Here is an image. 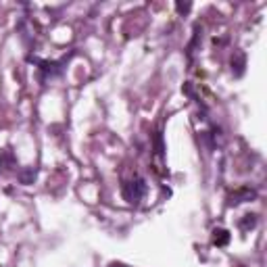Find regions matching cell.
Segmentation results:
<instances>
[{
    "instance_id": "cell-1",
    "label": "cell",
    "mask_w": 267,
    "mask_h": 267,
    "mask_svg": "<svg viewBox=\"0 0 267 267\" xmlns=\"http://www.w3.org/2000/svg\"><path fill=\"white\" fill-rule=\"evenodd\" d=\"M121 192H123V199H126L130 204H138L146 194V180L140 175L132 177L130 182H123Z\"/></svg>"
},
{
    "instance_id": "cell-2",
    "label": "cell",
    "mask_w": 267,
    "mask_h": 267,
    "mask_svg": "<svg viewBox=\"0 0 267 267\" xmlns=\"http://www.w3.org/2000/svg\"><path fill=\"white\" fill-rule=\"evenodd\" d=\"M30 63L40 65L38 69L44 73V77H55V75H59L61 71H63V65L67 63V59H63V61H42V59L30 57Z\"/></svg>"
},
{
    "instance_id": "cell-3",
    "label": "cell",
    "mask_w": 267,
    "mask_h": 267,
    "mask_svg": "<svg viewBox=\"0 0 267 267\" xmlns=\"http://www.w3.org/2000/svg\"><path fill=\"white\" fill-rule=\"evenodd\" d=\"M255 199H257V190L255 188H248V186H242V188H238V190H234L232 194H230L228 204H230V207H238V204L248 202V200H255Z\"/></svg>"
},
{
    "instance_id": "cell-4",
    "label": "cell",
    "mask_w": 267,
    "mask_h": 267,
    "mask_svg": "<svg viewBox=\"0 0 267 267\" xmlns=\"http://www.w3.org/2000/svg\"><path fill=\"white\" fill-rule=\"evenodd\" d=\"M244 67H246V57H244V52H240L236 50L234 52V57H232V71H234V75L240 77L244 73Z\"/></svg>"
},
{
    "instance_id": "cell-5",
    "label": "cell",
    "mask_w": 267,
    "mask_h": 267,
    "mask_svg": "<svg viewBox=\"0 0 267 267\" xmlns=\"http://www.w3.org/2000/svg\"><path fill=\"white\" fill-rule=\"evenodd\" d=\"M230 242V232L224 228H219V230H213V244L215 246H228Z\"/></svg>"
},
{
    "instance_id": "cell-6",
    "label": "cell",
    "mask_w": 267,
    "mask_h": 267,
    "mask_svg": "<svg viewBox=\"0 0 267 267\" xmlns=\"http://www.w3.org/2000/svg\"><path fill=\"white\" fill-rule=\"evenodd\" d=\"M155 155L157 157H161L163 159V155H165V144H163V134L161 132H155Z\"/></svg>"
},
{
    "instance_id": "cell-7",
    "label": "cell",
    "mask_w": 267,
    "mask_h": 267,
    "mask_svg": "<svg viewBox=\"0 0 267 267\" xmlns=\"http://www.w3.org/2000/svg\"><path fill=\"white\" fill-rule=\"evenodd\" d=\"M33 177H35V169H23V171H19V182L25 186L32 184Z\"/></svg>"
},
{
    "instance_id": "cell-8",
    "label": "cell",
    "mask_w": 267,
    "mask_h": 267,
    "mask_svg": "<svg viewBox=\"0 0 267 267\" xmlns=\"http://www.w3.org/2000/svg\"><path fill=\"white\" fill-rule=\"evenodd\" d=\"M257 226V215H244V219H240V228L244 230H253Z\"/></svg>"
},
{
    "instance_id": "cell-9",
    "label": "cell",
    "mask_w": 267,
    "mask_h": 267,
    "mask_svg": "<svg viewBox=\"0 0 267 267\" xmlns=\"http://www.w3.org/2000/svg\"><path fill=\"white\" fill-rule=\"evenodd\" d=\"M177 11H180V13H186V11H190V4H177Z\"/></svg>"
},
{
    "instance_id": "cell-10",
    "label": "cell",
    "mask_w": 267,
    "mask_h": 267,
    "mask_svg": "<svg viewBox=\"0 0 267 267\" xmlns=\"http://www.w3.org/2000/svg\"><path fill=\"white\" fill-rule=\"evenodd\" d=\"M109 267H128V265H123V263H111Z\"/></svg>"
}]
</instances>
